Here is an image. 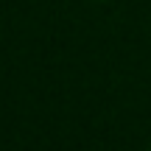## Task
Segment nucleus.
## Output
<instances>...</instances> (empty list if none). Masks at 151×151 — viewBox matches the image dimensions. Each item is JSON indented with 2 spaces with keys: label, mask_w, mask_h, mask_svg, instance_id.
<instances>
[]
</instances>
